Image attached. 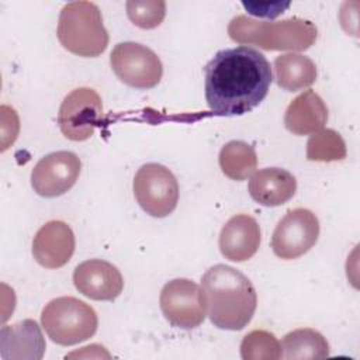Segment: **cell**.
Returning <instances> with one entry per match:
<instances>
[{
    "instance_id": "1",
    "label": "cell",
    "mask_w": 360,
    "mask_h": 360,
    "mask_svg": "<svg viewBox=\"0 0 360 360\" xmlns=\"http://www.w3.org/2000/svg\"><path fill=\"white\" fill-rule=\"evenodd\" d=\"M205 100L217 115H243L267 96L273 82L266 56L252 46L218 51L204 68Z\"/></svg>"
},
{
    "instance_id": "2",
    "label": "cell",
    "mask_w": 360,
    "mask_h": 360,
    "mask_svg": "<svg viewBox=\"0 0 360 360\" xmlns=\"http://www.w3.org/2000/svg\"><path fill=\"white\" fill-rule=\"evenodd\" d=\"M205 308L214 326L225 330H240L253 318L257 294L252 281L239 270L215 264L201 278Z\"/></svg>"
},
{
    "instance_id": "3",
    "label": "cell",
    "mask_w": 360,
    "mask_h": 360,
    "mask_svg": "<svg viewBox=\"0 0 360 360\" xmlns=\"http://www.w3.org/2000/svg\"><path fill=\"white\" fill-rule=\"evenodd\" d=\"M232 41L257 45L266 51H305L316 41V27L312 21L291 17L283 21H259L248 15H236L228 25Z\"/></svg>"
},
{
    "instance_id": "4",
    "label": "cell",
    "mask_w": 360,
    "mask_h": 360,
    "mask_svg": "<svg viewBox=\"0 0 360 360\" xmlns=\"http://www.w3.org/2000/svg\"><path fill=\"white\" fill-rule=\"evenodd\" d=\"M56 35L66 51L83 58H96L108 45L101 11L91 1L65 4L59 14Z\"/></svg>"
},
{
    "instance_id": "5",
    "label": "cell",
    "mask_w": 360,
    "mask_h": 360,
    "mask_svg": "<svg viewBox=\"0 0 360 360\" xmlns=\"http://www.w3.org/2000/svg\"><path fill=\"white\" fill-rule=\"evenodd\" d=\"M41 323L52 342L72 346L96 333L98 318L84 301L76 297H58L44 307Z\"/></svg>"
},
{
    "instance_id": "6",
    "label": "cell",
    "mask_w": 360,
    "mask_h": 360,
    "mask_svg": "<svg viewBox=\"0 0 360 360\" xmlns=\"http://www.w3.org/2000/svg\"><path fill=\"white\" fill-rule=\"evenodd\" d=\"M134 195L139 207L155 218L172 214L179 201V183L163 165L146 163L141 166L132 183Z\"/></svg>"
},
{
    "instance_id": "7",
    "label": "cell",
    "mask_w": 360,
    "mask_h": 360,
    "mask_svg": "<svg viewBox=\"0 0 360 360\" xmlns=\"http://www.w3.org/2000/svg\"><path fill=\"white\" fill-rule=\"evenodd\" d=\"M110 65L115 76L125 84L146 90L158 86L163 76L159 56L138 42H120L110 53Z\"/></svg>"
},
{
    "instance_id": "8",
    "label": "cell",
    "mask_w": 360,
    "mask_h": 360,
    "mask_svg": "<svg viewBox=\"0 0 360 360\" xmlns=\"http://www.w3.org/2000/svg\"><path fill=\"white\" fill-rule=\"evenodd\" d=\"M159 304L166 321L186 330L200 326L207 315L202 290L188 278H174L166 283L160 291Z\"/></svg>"
},
{
    "instance_id": "9",
    "label": "cell",
    "mask_w": 360,
    "mask_h": 360,
    "mask_svg": "<svg viewBox=\"0 0 360 360\" xmlns=\"http://www.w3.org/2000/svg\"><path fill=\"white\" fill-rule=\"evenodd\" d=\"M103 118V103L91 87H77L62 101L58 124L65 138L82 142L93 136Z\"/></svg>"
},
{
    "instance_id": "10",
    "label": "cell",
    "mask_w": 360,
    "mask_h": 360,
    "mask_svg": "<svg viewBox=\"0 0 360 360\" xmlns=\"http://www.w3.org/2000/svg\"><path fill=\"white\" fill-rule=\"evenodd\" d=\"M319 219L307 208H294L278 221L271 236L274 255L284 260L298 259L318 240Z\"/></svg>"
},
{
    "instance_id": "11",
    "label": "cell",
    "mask_w": 360,
    "mask_h": 360,
    "mask_svg": "<svg viewBox=\"0 0 360 360\" xmlns=\"http://www.w3.org/2000/svg\"><path fill=\"white\" fill-rule=\"evenodd\" d=\"M80 170L82 160L76 153L70 150L52 152L34 166L31 186L41 197H59L76 184Z\"/></svg>"
},
{
    "instance_id": "12",
    "label": "cell",
    "mask_w": 360,
    "mask_h": 360,
    "mask_svg": "<svg viewBox=\"0 0 360 360\" xmlns=\"http://www.w3.org/2000/svg\"><path fill=\"white\" fill-rule=\"evenodd\" d=\"M73 284L80 294L90 300L112 301L122 292L124 278L112 263L90 259L76 266Z\"/></svg>"
},
{
    "instance_id": "13",
    "label": "cell",
    "mask_w": 360,
    "mask_h": 360,
    "mask_svg": "<svg viewBox=\"0 0 360 360\" xmlns=\"http://www.w3.org/2000/svg\"><path fill=\"white\" fill-rule=\"evenodd\" d=\"M75 233L63 221H49L42 225L32 240V256L45 269H59L73 256Z\"/></svg>"
},
{
    "instance_id": "14",
    "label": "cell",
    "mask_w": 360,
    "mask_h": 360,
    "mask_svg": "<svg viewBox=\"0 0 360 360\" xmlns=\"http://www.w3.org/2000/svg\"><path fill=\"white\" fill-rule=\"evenodd\" d=\"M260 226L248 214L233 215L226 221L219 233V250L232 262L249 260L260 246Z\"/></svg>"
},
{
    "instance_id": "15",
    "label": "cell",
    "mask_w": 360,
    "mask_h": 360,
    "mask_svg": "<svg viewBox=\"0 0 360 360\" xmlns=\"http://www.w3.org/2000/svg\"><path fill=\"white\" fill-rule=\"evenodd\" d=\"M45 339L34 319H24L0 329V356L3 360H39L45 353Z\"/></svg>"
},
{
    "instance_id": "16",
    "label": "cell",
    "mask_w": 360,
    "mask_h": 360,
    "mask_svg": "<svg viewBox=\"0 0 360 360\" xmlns=\"http://www.w3.org/2000/svg\"><path fill=\"white\" fill-rule=\"evenodd\" d=\"M248 188L250 197L257 204L278 207L294 197L297 180L285 169L266 167L252 174Z\"/></svg>"
},
{
    "instance_id": "17",
    "label": "cell",
    "mask_w": 360,
    "mask_h": 360,
    "mask_svg": "<svg viewBox=\"0 0 360 360\" xmlns=\"http://www.w3.org/2000/svg\"><path fill=\"white\" fill-rule=\"evenodd\" d=\"M328 121V108L314 90H305L287 107L284 125L294 135H309L323 129Z\"/></svg>"
},
{
    "instance_id": "18",
    "label": "cell",
    "mask_w": 360,
    "mask_h": 360,
    "mask_svg": "<svg viewBox=\"0 0 360 360\" xmlns=\"http://www.w3.org/2000/svg\"><path fill=\"white\" fill-rule=\"evenodd\" d=\"M276 83L287 91H298L309 87L316 80V66L305 55L285 53L274 59Z\"/></svg>"
},
{
    "instance_id": "19",
    "label": "cell",
    "mask_w": 360,
    "mask_h": 360,
    "mask_svg": "<svg viewBox=\"0 0 360 360\" xmlns=\"http://www.w3.org/2000/svg\"><path fill=\"white\" fill-rule=\"evenodd\" d=\"M283 357L295 359H325L329 356V343L315 329L302 328L288 332L281 340Z\"/></svg>"
},
{
    "instance_id": "20",
    "label": "cell",
    "mask_w": 360,
    "mask_h": 360,
    "mask_svg": "<svg viewBox=\"0 0 360 360\" xmlns=\"http://www.w3.org/2000/svg\"><path fill=\"white\" fill-rule=\"evenodd\" d=\"M219 167L222 173L232 180H246L257 167L255 148L243 141L225 143L219 152Z\"/></svg>"
},
{
    "instance_id": "21",
    "label": "cell",
    "mask_w": 360,
    "mask_h": 360,
    "mask_svg": "<svg viewBox=\"0 0 360 360\" xmlns=\"http://www.w3.org/2000/svg\"><path fill=\"white\" fill-rule=\"evenodd\" d=\"M240 356L243 360H278L283 357L281 343L273 333L255 329L243 336Z\"/></svg>"
},
{
    "instance_id": "22",
    "label": "cell",
    "mask_w": 360,
    "mask_h": 360,
    "mask_svg": "<svg viewBox=\"0 0 360 360\" xmlns=\"http://www.w3.org/2000/svg\"><path fill=\"white\" fill-rule=\"evenodd\" d=\"M346 158V145L333 129H321L307 143V159L315 162H335Z\"/></svg>"
},
{
    "instance_id": "23",
    "label": "cell",
    "mask_w": 360,
    "mask_h": 360,
    "mask_svg": "<svg viewBox=\"0 0 360 360\" xmlns=\"http://www.w3.org/2000/svg\"><path fill=\"white\" fill-rule=\"evenodd\" d=\"M125 7L128 18L142 30L159 27L166 15V3L163 0H129Z\"/></svg>"
}]
</instances>
